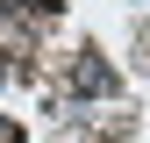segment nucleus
I'll return each instance as SVG.
<instances>
[{
    "instance_id": "2",
    "label": "nucleus",
    "mask_w": 150,
    "mask_h": 143,
    "mask_svg": "<svg viewBox=\"0 0 150 143\" xmlns=\"http://www.w3.org/2000/svg\"><path fill=\"white\" fill-rule=\"evenodd\" d=\"M22 7H29V14H57L64 0H22Z\"/></svg>"
},
{
    "instance_id": "4",
    "label": "nucleus",
    "mask_w": 150,
    "mask_h": 143,
    "mask_svg": "<svg viewBox=\"0 0 150 143\" xmlns=\"http://www.w3.org/2000/svg\"><path fill=\"white\" fill-rule=\"evenodd\" d=\"M7 79H14V64H7V57H0V86H7Z\"/></svg>"
},
{
    "instance_id": "1",
    "label": "nucleus",
    "mask_w": 150,
    "mask_h": 143,
    "mask_svg": "<svg viewBox=\"0 0 150 143\" xmlns=\"http://www.w3.org/2000/svg\"><path fill=\"white\" fill-rule=\"evenodd\" d=\"M71 93L79 100H107L115 93V64H107L100 50H79V57H71Z\"/></svg>"
},
{
    "instance_id": "3",
    "label": "nucleus",
    "mask_w": 150,
    "mask_h": 143,
    "mask_svg": "<svg viewBox=\"0 0 150 143\" xmlns=\"http://www.w3.org/2000/svg\"><path fill=\"white\" fill-rule=\"evenodd\" d=\"M0 143H22V122H7V115H0Z\"/></svg>"
}]
</instances>
